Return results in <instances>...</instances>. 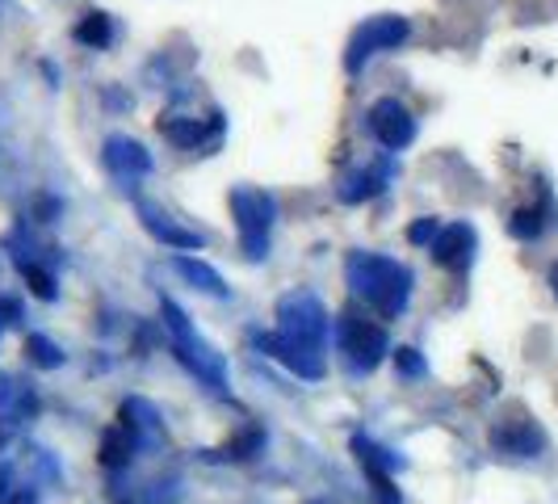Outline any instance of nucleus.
Segmentation results:
<instances>
[{
  "instance_id": "39448f33",
  "label": "nucleus",
  "mask_w": 558,
  "mask_h": 504,
  "mask_svg": "<svg viewBox=\"0 0 558 504\" xmlns=\"http://www.w3.org/2000/svg\"><path fill=\"white\" fill-rule=\"evenodd\" d=\"M336 345L344 349V358H349L353 370H374L391 353L387 333L378 324H369V320H357V315H340L336 320Z\"/></svg>"
},
{
  "instance_id": "423d86ee",
  "label": "nucleus",
  "mask_w": 558,
  "mask_h": 504,
  "mask_svg": "<svg viewBox=\"0 0 558 504\" xmlns=\"http://www.w3.org/2000/svg\"><path fill=\"white\" fill-rule=\"evenodd\" d=\"M412 34V26H408V17H369L365 26H357V34L349 38V56H344V68L349 72H357L365 59L378 56V51H391V47H399L403 38Z\"/></svg>"
},
{
  "instance_id": "f8f14e48",
  "label": "nucleus",
  "mask_w": 558,
  "mask_h": 504,
  "mask_svg": "<svg viewBox=\"0 0 558 504\" xmlns=\"http://www.w3.org/2000/svg\"><path fill=\"white\" fill-rule=\"evenodd\" d=\"M140 215H143V227H147L156 240L172 244V249H206V240H202L197 231H185V227H177L172 219H168V215H160L156 206H147V202H143Z\"/></svg>"
},
{
  "instance_id": "bb28decb",
  "label": "nucleus",
  "mask_w": 558,
  "mask_h": 504,
  "mask_svg": "<svg viewBox=\"0 0 558 504\" xmlns=\"http://www.w3.org/2000/svg\"><path fill=\"white\" fill-rule=\"evenodd\" d=\"M17 303H13V299H4V303H0V333H4V328H9V324H13V320H17Z\"/></svg>"
},
{
  "instance_id": "6e6552de",
  "label": "nucleus",
  "mask_w": 558,
  "mask_h": 504,
  "mask_svg": "<svg viewBox=\"0 0 558 504\" xmlns=\"http://www.w3.org/2000/svg\"><path fill=\"white\" fill-rule=\"evenodd\" d=\"M492 446L500 454H512V458H537L546 449V433L533 424V420H500L492 429Z\"/></svg>"
},
{
  "instance_id": "2eb2a0df",
  "label": "nucleus",
  "mask_w": 558,
  "mask_h": 504,
  "mask_svg": "<svg viewBox=\"0 0 558 504\" xmlns=\"http://www.w3.org/2000/svg\"><path fill=\"white\" fill-rule=\"evenodd\" d=\"M172 269L190 281V286H197L202 295L227 299V286H223V278H219V269H210L206 261H197V256H172Z\"/></svg>"
},
{
  "instance_id": "f3484780",
  "label": "nucleus",
  "mask_w": 558,
  "mask_h": 504,
  "mask_svg": "<svg viewBox=\"0 0 558 504\" xmlns=\"http://www.w3.org/2000/svg\"><path fill=\"white\" fill-rule=\"evenodd\" d=\"M72 34H76V43L93 47V51H101V47H110L113 43V22L106 17V13H88Z\"/></svg>"
},
{
  "instance_id": "a878e982",
  "label": "nucleus",
  "mask_w": 558,
  "mask_h": 504,
  "mask_svg": "<svg viewBox=\"0 0 558 504\" xmlns=\"http://www.w3.org/2000/svg\"><path fill=\"white\" fill-rule=\"evenodd\" d=\"M437 231H441L437 219H416V224L408 227V240H412V244H433V240H437Z\"/></svg>"
},
{
  "instance_id": "9b49d317",
  "label": "nucleus",
  "mask_w": 558,
  "mask_h": 504,
  "mask_svg": "<svg viewBox=\"0 0 558 504\" xmlns=\"http://www.w3.org/2000/svg\"><path fill=\"white\" fill-rule=\"evenodd\" d=\"M106 168H113L118 177H147L151 172V156L143 152V143L126 140V135H113L106 140Z\"/></svg>"
},
{
  "instance_id": "ddd939ff",
  "label": "nucleus",
  "mask_w": 558,
  "mask_h": 504,
  "mask_svg": "<svg viewBox=\"0 0 558 504\" xmlns=\"http://www.w3.org/2000/svg\"><path fill=\"white\" fill-rule=\"evenodd\" d=\"M160 131H165V140L177 143V147H202V143H206V131H210V135L223 131V113H215L210 127H206L202 118H168V122H160Z\"/></svg>"
},
{
  "instance_id": "393cba45",
  "label": "nucleus",
  "mask_w": 558,
  "mask_h": 504,
  "mask_svg": "<svg viewBox=\"0 0 558 504\" xmlns=\"http://www.w3.org/2000/svg\"><path fill=\"white\" fill-rule=\"evenodd\" d=\"M395 370L403 374V379H424V358H420V349H412V345H403V349H395Z\"/></svg>"
},
{
  "instance_id": "f257e3e1",
  "label": "nucleus",
  "mask_w": 558,
  "mask_h": 504,
  "mask_svg": "<svg viewBox=\"0 0 558 504\" xmlns=\"http://www.w3.org/2000/svg\"><path fill=\"white\" fill-rule=\"evenodd\" d=\"M344 278L353 286V295L365 299L383 320H395L408 311L412 299V269L399 265L395 256H378V252H353L344 261Z\"/></svg>"
},
{
  "instance_id": "0eeeda50",
  "label": "nucleus",
  "mask_w": 558,
  "mask_h": 504,
  "mask_svg": "<svg viewBox=\"0 0 558 504\" xmlns=\"http://www.w3.org/2000/svg\"><path fill=\"white\" fill-rule=\"evenodd\" d=\"M365 122H369L374 140L383 143L387 152H403L408 143L416 140V118L408 113V106H399L395 97L374 101V106H369V113H365Z\"/></svg>"
},
{
  "instance_id": "b1692460",
  "label": "nucleus",
  "mask_w": 558,
  "mask_h": 504,
  "mask_svg": "<svg viewBox=\"0 0 558 504\" xmlns=\"http://www.w3.org/2000/svg\"><path fill=\"white\" fill-rule=\"evenodd\" d=\"M22 274H26V281H29V290L38 295V299H56V278L47 274V269H38V265H29V261H22Z\"/></svg>"
},
{
  "instance_id": "aec40b11",
  "label": "nucleus",
  "mask_w": 558,
  "mask_h": 504,
  "mask_svg": "<svg viewBox=\"0 0 558 504\" xmlns=\"http://www.w3.org/2000/svg\"><path fill=\"white\" fill-rule=\"evenodd\" d=\"M265 446V433L260 429H248L244 437H235V442H227L223 449H215V458H227V463H244V458H252L256 449Z\"/></svg>"
},
{
  "instance_id": "5701e85b",
  "label": "nucleus",
  "mask_w": 558,
  "mask_h": 504,
  "mask_svg": "<svg viewBox=\"0 0 558 504\" xmlns=\"http://www.w3.org/2000/svg\"><path fill=\"white\" fill-rule=\"evenodd\" d=\"M26 353L34 365H43V370H56V365H63V353L56 349V340H47V336H29L26 340Z\"/></svg>"
},
{
  "instance_id": "1a4fd4ad",
  "label": "nucleus",
  "mask_w": 558,
  "mask_h": 504,
  "mask_svg": "<svg viewBox=\"0 0 558 504\" xmlns=\"http://www.w3.org/2000/svg\"><path fill=\"white\" fill-rule=\"evenodd\" d=\"M433 249V261L437 265H449V269H466L471 261H475V249H478V236L471 224H449L437 231V240L428 244Z\"/></svg>"
},
{
  "instance_id": "4468645a",
  "label": "nucleus",
  "mask_w": 558,
  "mask_h": 504,
  "mask_svg": "<svg viewBox=\"0 0 558 504\" xmlns=\"http://www.w3.org/2000/svg\"><path fill=\"white\" fill-rule=\"evenodd\" d=\"M122 429L135 437V446L143 442H160V417L147 399H126L122 404Z\"/></svg>"
},
{
  "instance_id": "7ed1b4c3",
  "label": "nucleus",
  "mask_w": 558,
  "mask_h": 504,
  "mask_svg": "<svg viewBox=\"0 0 558 504\" xmlns=\"http://www.w3.org/2000/svg\"><path fill=\"white\" fill-rule=\"evenodd\" d=\"M160 315H165V328L172 336V349H177V358L194 370L202 383H210L215 392H223V358L202 340V336L190 328V315L177 308L172 299L160 303Z\"/></svg>"
},
{
  "instance_id": "9d476101",
  "label": "nucleus",
  "mask_w": 558,
  "mask_h": 504,
  "mask_svg": "<svg viewBox=\"0 0 558 504\" xmlns=\"http://www.w3.org/2000/svg\"><path fill=\"white\" fill-rule=\"evenodd\" d=\"M252 340H256L260 353H269V358L286 365L290 374H299V379H324V358H311L303 349H294V345L281 340L278 333H256Z\"/></svg>"
},
{
  "instance_id": "4be33fe9",
  "label": "nucleus",
  "mask_w": 558,
  "mask_h": 504,
  "mask_svg": "<svg viewBox=\"0 0 558 504\" xmlns=\"http://www.w3.org/2000/svg\"><path fill=\"white\" fill-rule=\"evenodd\" d=\"M0 412L4 417H26V412H34V395L26 387H17V383H4L0 387Z\"/></svg>"
},
{
  "instance_id": "412c9836",
  "label": "nucleus",
  "mask_w": 558,
  "mask_h": 504,
  "mask_svg": "<svg viewBox=\"0 0 558 504\" xmlns=\"http://www.w3.org/2000/svg\"><path fill=\"white\" fill-rule=\"evenodd\" d=\"M542 215H546V211H537V206H533V211H517V215L508 219V231H512L517 240H537V236L546 231V224H550V219H542Z\"/></svg>"
},
{
  "instance_id": "c85d7f7f",
  "label": "nucleus",
  "mask_w": 558,
  "mask_h": 504,
  "mask_svg": "<svg viewBox=\"0 0 558 504\" xmlns=\"http://www.w3.org/2000/svg\"><path fill=\"white\" fill-rule=\"evenodd\" d=\"M550 290H555V299H558V261H555V269H550Z\"/></svg>"
},
{
  "instance_id": "20e7f679",
  "label": "nucleus",
  "mask_w": 558,
  "mask_h": 504,
  "mask_svg": "<svg viewBox=\"0 0 558 504\" xmlns=\"http://www.w3.org/2000/svg\"><path fill=\"white\" fill-rule=\"evenodd\" d=\"M235 227H240V244L252 261H260L269 252V224H274V197L260 190H235L231 194Z\"/></svg>"
},
{
  "instance_id": "cd10ccee",
  "label": "nucleus",
  "mask_w": 558,
  "mask_h": 504,
  "mask_svg": "<svg viewBox=\"0 0 558 504\" xmlns=\"http://www.w3.org/2000/svg\"><path fill=\"white\" fill-rule=\"evenodd\" d=\"M0 504H38V496H34V492H13V496H0Z\"/></svg>"
},
{
  "instance_id": "f03ea898",
  "label": "nucleus",
  "mask_w": 558,
  "mask_h": 504,
  "mask_svg": "<svg viewBox=\"0 0 558 504\" xmlns=\"http://www.w3.org/2000/svg\"><path fill=\"white\" fill-rule=\"evenodd\" d=\"M328 333H332V320L324 303L307 295V290H294L278 303V336L290 340L294 349H303L311 358H324L328 349Z\"/></svg>"
},
{
  "instance_id": "a211bd4d",
  "label": "nucleus",
  "mask_w": 558,
  "mask_h": 504,
  "mask_svg": "<svg viewBox=\"0 0 558 504\" xmlns=\"http://www.w3.org/2000/svg\"><path fill=\"white\" fill-rule=\"evenodd\" d=\"M135 437L126 433V429H106L101 433V458H106V467H122V463H131V454H135Z\"/></svg>"
},
{
  "instance_id": "dca6fc26",
  "label": "nucleus",
  "mask_w": 558,
  "mask_h": 504,
  "mask_svg": "<svg viewBox=\"0 0 558 504\" xmlns=\"http://www.w3.org/2000/svg\"><path fill=\"white\" fill-rule=\"evenodd\" d=\"M353 454H357V463H362L365 476H395L399 467H403V458L391 454V449H383L378 442H369V437H353Z\"/></svg>"
},
{
  "instance_id": "6ab92c4d",
  "label": "nucleus",
  "mask_w": 558,
  "mask_h": 504,
  "mask_svg": "<svg viewBox=\"0 0 558 504\" xmlns=\"http://www.w3.org/2000/svg\"><path fill=\"white\" fill-rule=\"evenodd\" d=\"M383 181H387V172H357V177H349V181L340 185V197H344V202L374 197L378 190H383Z\"/></svg>"
}]
</instances>
